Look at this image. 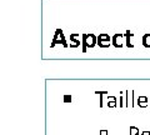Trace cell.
Here are the masks:
<instances>
[{"mask_svg": "<svg viewBox=\"0 0 150 135\" xmlns=\"http://www.w3.org/2000/svg\"><path fill=\"white\" fill-rule=\"evenodd\" d=\"M95 44H98V43H96V38L94 34H84L83 35V45H84L83 52L84 53L86 52V48H93Z\"/></svg>", "mask_w": 150, "mask_h": 135, "instance_id": "6da1fadb", "label": "cell"}, {"mask_svg": "<svg viewBox=\"0 0 150 135\" xmlns=\"http://www.w3.org/2000/svg\"><path fill=\"white\" fill-rule=\"evenodd\" d=\"M98 45L100 48H108V46H110V36L105 34V33L100 34L99 38H98Z\"/></svg>", "mask_w": 150, "mask_h": 135, "instance_id": "7a4b0ae2", "label": "cell"}, {"mask_svg": "<svg viewBox=\"0 0 150 135\" xmlns=\"http://www.w3.org/2000/svg\"><path fill=\"white\" fill-rule=\"evenodd\" d=\"M138 105L142 106V108H146L149 105L148 104V98L146 96H139L138 98Z\"/></svg>", "mask_w": 150, "mask_h": 135, "instance_id": "3957f363", "label": "cell"}, {"mask_svg": "<svg viewBox=\"0 0 150 135\" xmlns=\"http://www.w3.org/2000/svg\"><path fill=\"white\" fill-rule=\"evenodd\" d=\"M108 106H109V108H115L116 106V98L115 96L108 98Z\"/></svg>", "mask_w": 150, "mask_h": 135, "instance_id": "277c9868", "label": "cell"}, {"mask_svg": "<svg viewBox=\"0 0 150 135\" xmlns=\"http://www.w3.org/2000/svg\"><path fill=\"white\" fill-rule=\"evenodd\" d=\"M76 36H79V34H71V35H70V39L73 40V44L70 45L71 48H76V46H79V44H80V41H76V40H75V38H76Z\"/></svg>", "mask_w": 150, "mask_h": 135, "instance_id": "5b68a950", "label": "cell"}, {"mask_svg": "<svg viewBox=\"0 0 150 135\" xmlns=\"http://www.w3.org/2000/svg\"><path fill=\"white\" fill-rule=\"evenodd\" d=\"M130 36H133V33H130L129 30L126 31V45L129 46V48H133V44H130Z\"/></svg>", "mask_w": 150, "mask_h": 135, "instance_id": "8992f818", "label": "cell"}, {"mask_svg": "<svg viewBox=\"0 0 150 135\" xmlns=\"http://www.w3.org/2000/svg\"><path fill=\"white\" fill-rule=\"evenodd\" d=\"M130 135H139V129L137 127H130Z\"/></svg>", "mask_w": 150, "mask_h": 135, "instance_id": "52a82bcc", "label": "cell"}, {"mask_svg": "<svg viewBox=\"0 0 150 135\" xmlns=\"http://www.w3.org/2000/svg\"><path fill=\"white\" fill-rule=\"evenodd\" d=\"M64 101L65 103H70V101H71V96L70 95H64Z\"/></svg>", "mask_w": 150, "mask_h": 135, "instance_id": "ba28073f", "label": "cell"}, {"mask_svg": "<svg viewBox=\"0 0 150 135\" xmlns=\"http://www.w3.org/2000/svg\"><path fill=\"white\" fill-rule=\"evenodd\" d=\"M100 135H108V131H106V130H101V131H100Z\"/></svg>", "mask_w": 150, "mask_h": 135, "instance_id": "9c48e42d", "label": "cell"}, {"mask_svg": "<svg viewBox=\"0 0 150 135\" xmlns=\"http://www.w3.org/2000/svg\"><path fill=\"white\" fill-rule=\"evenodd\" d=\"M142 135H150V131H143Z\"/></svg>", "mask_w": 150, "mask_h": 135, "instance_id": "30bf717a", "label": "cell"}]
</instances>
